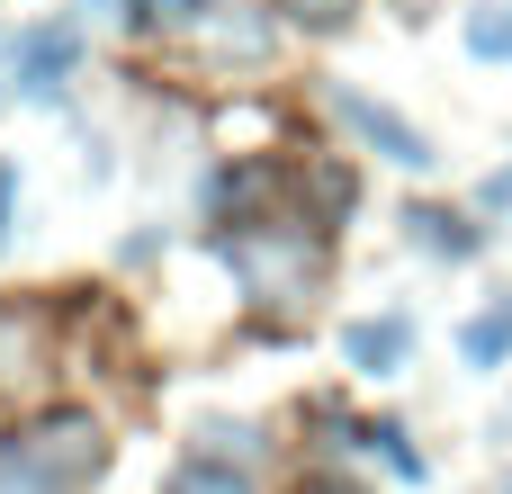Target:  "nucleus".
<instances>
[{
  "instance_id": "4468645a",
  "label": "nucleus",
  "mask_w": 512,
  "mask_h": 494,
  "mask_svg": "<svg viewBox=\"0 0 512 494\" xmlns=\"http://www.w3.org/2000/svg\"><path fill=\"white\" fill-rule=\"evenodd\" d=\"M486 198H495V207H512V171H495V180H486Z\"/></svg>"
},
{
  "instance_id": "20e7f679",
  "label": "nucleus",
  "mask_w": 512,
  "mask_h": 494,
  "mask_svg": "<svg viewBox=\"0 0 512 494\" xmlns=\"http://www.w3.org/2000/svg\"><path fill=\"white\" fill-rule=\"evenodd\" d=\"M342 360H351L360 378H396V369L414 360V324H405V315H360V324L342 333Z\"/></svg>"
},
{
  "instance_id": "9b49d317",
  "label": "nucleus",
  "mask_w": 512,
  "mask_h": 494,
  "mask_svg": "<svg viewBox=\"0 0 512 494\" xmlns=\"http://www.w3.org/2000/svg\"><path fill=\"white\" fill-rule=\"evenodd\" d=\"M216 45H225V54H261L270 27H261V18H216Z\"/></svg>"
},
{
  "instance_id": "ddd939ff",
  "label": "nucleus",
  "mask_w": 512,
  "mask_h": 494,
  "mask_svg": "<svg viewBox=\"0 0 512 494\" xmlns=\"http://www.w3.org/2000/svg\"><path fill=\"white\" fill-rule=\"evenodd\" d=\"M288 9H297V18H315V27H342V18H351V0H288Z\"/></svg>"
},
{
  "instance_id": "9d476101",
  "label": "nucleus",
  "mask_w": 512,
  "mask_h": 494,
  "mask_svg": "<svg viewBox=\"0 0 512 494\" xmlns=\"http://www.w3.org/2000/svg\"><path fill=\"white\" fill-rule=\"evenodd\" d=\"M360 441H369V450H378V459H387V468H396V477H423V459H414V450H405V423H369V432H360Z\"/></svg>"
},
{
  "instance_id": "0eeeda50",
  "label": "nucleus",
  "mask_w": 512,
  "mask_h": 494,
  "mask_svg": "<svg viewBox=\"0 0 512 494\" xmlns=\"http://www.w3.org/2000/svg\"><path fill=\"white\" fill-rule=\"evenodd\" d=\"M162 494H252V477H243L234 459H207V450H198V459L171 468V486H162Z\"/></svg>"
},
{
  "instance_id": "7ed1b4c3",
  "label": "nucleus",
  "mask_w": 512,
  "mask_h": 494,
  "mask_svg": "<svg viewBox=\"0 0 512 494\" xmlns=\"http://www.w3.org/2000/svg\"><path fill=\"white\" fill-rule=\"evenodd\" d=\"M72 63H81V27H72V18H45V27L18 36V90H27V99H54V90L72 81Z\"/></svg>"
},
{
  "instance_id": "1a4fd4ad",
  "label": "nucleus",
  "mask_w": 512,
  "mask_h": 494,
  "mask_svg": "<svg viewBox=\"0 0 512 494\" xmlns=\"http://www.w3.org/2000/svg\"><path fill=\"white\" fill-rule=\"evenodd\" d=\"M198 441H207V459H252V450H261L252 423H198Z\"/></svg>"
},
{
  "instance_id": "6e6552de",
  "label": "nucleus",
  "mask_w": 512,
  "mask_h": 494,
  "mask_svg": "<svg viewBox=\"0 0 512 494\" xmlns=\"http://www.w3.org/2000/svg\"><path fill=\"white\" fill-rule=\"evenodd\" d=\"M468 54H486V63H512V0H486V9L468 18Z\"/></svg>"
},
{
  "instance_id": "f03ea898",
  "label": "nucleus",
  "mask_w": 512,
  "mask_h": 494,
  "mask_svg": "<svg viewBox=\"0 0 512 494\" xmlns=\"http://www.w3.org/2000/svg\"><path fill=\"white\" fill-rule=\"evenodd\" d=\"M333 117H342L378 162H396V171H432V162H441V153H432V135H423V126H405L396 108H378L369 90H333Z\"/></svg>"
},
{
  "instance_id": "39448f33",
  "label": "nucleus",
  "mask_w": 512,
  "mask_h": 494,
  "mask_svg": "<svg viewBox=\"0 0 512 494\" xmlns=\"http://www.w3.org/2000/svg\"><path fill=\"white\" fill-rule=\"evenodd\" d=\"M405 225H414V243H423V252H450V261H477V252H486V225H468V216H441V207H414Z\"/></svg>"
},
{
  "instance_id": "f257e3e1",
  "label": "nucleus",
  "mask_w": 512,
  "mask_h": 494,
  "mask_svg": "<svg viewBox=\"0 0 512 494\" xmlns=\"http://www.w3.org/2000/svg\"><path fill=\"white\" fill-rule=\"evenodd\" d=\"M108 468V432L90 414H45L0 441V494H90Z\"/></svg>"
},
{
  "instance_id": "f8f14e48",
  "label": "nucleus",
  "mask_w": 512,
  "mask_h": 494,
  "mask_svg": "<svg viewBox=\"0 0 512 494\" xmlns=\"http://www.w3.org/2000/svg\"><path fill=\"white\" fill-rule=\"evenodd\" d=\"M9 234H18V162H0V252H9Z\"/></svg>"
},
{
  "instance_id": "2eb2a0df",
  "label": "nucleus",
  "mask_w": 512,
  "mask_h": 494,
  "mask_svg": "<svg viewBox=\"0 0 512 494\" xmlns=\"http://www.w3.org/2000/svg\"><path fill=\"white\" fill-rule=\"evenodd\" d=\"M504 494H512V477H504Z\"/></svg>"
},
{
  "instance_id": "423d86ee",
  "label": "nucleus",
  "mask_w": 512,
  "mask_h": 494,
  "mask_svg": "<svg viewBox=\"0 0 512 494\" xmlns=\"http://www.w3.org/2000/svg\"><path fill=\"white\" fill-rule=\"evenodd\" d=\"M459 351H468L477 369H504V360H512V297H504V306H486V315H468V324H459Z\"/></svg>"
}]
</instances>
